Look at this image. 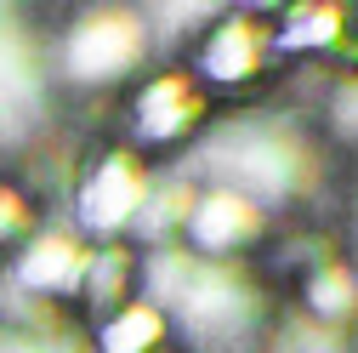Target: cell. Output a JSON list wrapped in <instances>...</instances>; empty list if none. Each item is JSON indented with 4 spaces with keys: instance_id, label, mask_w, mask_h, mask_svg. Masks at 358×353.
<instances>
[{
    "instance_id": "8992f818",
    "label": "cell",
    "mask_w": 358,
    "mask_h": 353,
    "mask_svg": "<svg viewBox=\"0 0 358 353\" xmlns=\"http://www.w3.org/2000/svg\"><path fill=\"white\" fill-rule=\"evenodd\" d=\"M17 274H23V285H34V291H74L80 274H85V256H80L74 240H63V234H40Z\"/></svg>"
},
{
    "instance_id": "3957f363",
    "label": "cell",
    "mask_w": 358,
    "mask_h": 353,
    "mask_svg": "<svg viewBox=\"0 0 358 353\" xmlns=\"http://www.w3.org/2000/svg\"><path fill=\"white\" fill-rule=\"evenodd\" d=\"M143 57V34L125 18H92L74 40H69V74L97 85V80H120L131 63Z\"/></svg>"
},
{
    "instance_id": "ba28073f",
    "label": "cell",
    "mask_w": 358,
    "mask_h": 353,
    "mask_svg": "<svg viewBox=\"0 0 358 353\" xmlns=\"http://www.w3.org/2000/svg\"><path fill=\"white\" fill-rule=\"evenodd\" d=\"M307 302H313V314H319V319H352L358 314V279L341 268V262H313Z\"/></svg>"
},
{
    "instance_id": "7a4b0ae2",
    "label": "cell",
    "mask_w": 358,
    "mask_h": 353,
    "mask_svg": "<svg viewBox=\"0 0 358 353\" xmlns=\"http://www.w3.org/2000/svg\"><path fill=\"white\" fill-rule=\"evenodd\" d=\"M205 114V85L194 74H159L131 97V137L137 143H176Z\"/></svg>"
},
{
    "instance_id": "52a82bcc",
    "label": "cell",
    "mask_w": 358,
    "mask_h": 353,
    "mask_svg": "<svg viewBox=\"0 0 358 353\" xmlns=\"http://www.w3.org/2000/svg\"><path fill=\"white\" fill-rule=\"evenodd\" d=\"M159 336H165V319H159L154 302H125L114 319L97 325V347L103 353H154Z\"/></svg>"
},
{
    "instance_id": "5b68a950",
    "label": "cell",
    "mask_w": 358,
    "mask_h": 353,
    "mask_svg": "<svg viewBox=\"0 0 358 353\" xmlns=\"http://www.w3.org/2000/svg\"><path fill=\"white\" fill-rule=\"evenodd\" d=\"M188 234H194V245H199V251H234V245L256 240V234H262V223H256V211H250V200H245V194L216 188V194H205V200H199V211L188 216Z\"/></svg>"
},
{
    "instance_id": "277c9868",
    "label": "cell",
    "mask_w": 358,
    "mask_h": 353,
    "mask_svg": "<svg viewBox=\"0 0 358 353\" xmlns=\"http://www.w3.org/2000/svg\"><path fill=\"white\" fill-rule=\"evenodd\" d=\"M267 46H273V40L250 34L245 23H222L216 34H205V46H199L194 69H199V80H210V85H245V80L262 74Z\"/></svg>"
},
{
    "instance_id": "6da1fadb",
    "label": "cell",
    "mask_w": 358,
    "mask_h": 353,
    "mask_svg": "<svg viewBox=\"0 0 358 353\" xmlns=\"http://www.w3.org/2000/svg\"><path fill=\"white\" fill-rule=\"evenodd\" d=\"M148 205V171L131 160V154H103L92 171H85V183L74 194V211H80V228L97 234V240H114L131 228V216Z\"/></svg>"
}]
</instances>
